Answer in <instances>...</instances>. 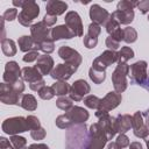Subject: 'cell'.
<instances>
[{"mask_svg": "<svg viewBox=\"0 0 149 149\" xmlns=\"http://www.w3.org/2000/svg\"><path fill=\"white\" fill-rule=\"evenodd\" d=\"M111 17H113L115 21L119 22V24H128L133 21L134 19V12L133 9H127V10H115L111 14Z\"/></svg>", "mask_w": 149, "mask_h": 149, "instance_id": "obj_18", "label": "cell"}, {"mask_svg": "<svg viewBox=\"0 0 149 149\" xmlns=\"http://www.w3.org/2000/svg\"><path fill=\"white\" fill-rule=\"evenodd\" d=\"M73 36V33L68 28V26H57L51 30V37L54 41L61 38H72Z\"/></svg>", "mask_w": 149, "mask_h": 149, "instance_id": "obj_22", "label": "cell"}, {"mask_svg": "<svg viewBox=\"0 0 149 149\" xmlns=\"http://www.w3.org/2000/svg\"><path fill=\"white\" fill-rule=\"evenodd\" d=\"M136 37H137V34L135 31L134 28L132 27H127L123 29V40L127 42V43H133L136 41Z\"/></svg>", "mask_w": 149, "mask_h": 149, "instance_id": "obj_29", "label": "cell"}, {"mask_svg": "<svg viewBox=\"0 0 149 149\" xmlns=\"http://www.w3.org/2000/svg\"><path fill=\"white\" fill-rule=\"evenodd\" d=\"M143 116H146V118H147V127L149 128V109H148L147 112H144V113H143Z\"/></svg>", "mask_w": 149, "mask_h": 149, "instance_id": "obj_52", "label": "cell"}, {"mask_svg": "<svg viewBox=\"0 0 149 149\" xmlns=\"http://www.w3.org/2000/svg\"><path fill=\"white\" fill-rule=\"evenodd\" d=\"M19 43V47H20V50L21 51H37V49H41L36 43L35 41L33 40L31 36H22L19 38L17 41Z\"/></svg>", "mask_w": 149, "mask_h": 149, "instance_id": "obj_21", "label": "cell"}, {"mask_svg": "<svg viewBox=\"0 0 149 149\" xmlns=\"http://www.w3.org/2000/svg\"><path fill=\"white\" fill-rule=\"evenodd\" d=\"M56 16L55 15H50V14H45L44 15V17H43V23L47 26V27H49V26H52L55 22H56Z\"/></svg>", "mask_w": 149, "mask_h": 149, "instance_id": "obj_44", "label": "cell"}, {"mask_svg": "<svg viewBox=\"0 0 149 149\" xmlns=\"http://www.w3.org/2000/svg\"><path fill=\"white\" fill-rule=\"evenodd\" d=\"M129 71V66L127 64H119L116 66V69L114 70L113 74H112V80H113V85L114 88L118 93H121L126 90L127 87V80L126 77L128 74Z\"/></svg>", "mask_w": 149, "mask_h": 149, "instance_id": "obj_3", "label": "cell"}, {"mask_svg": "<svg viewBox=\"0 0 149 149\" xmlns=\"http://www.w3.org/2000/svg\"><path fill=\"white\" fill-rule=\"evenodd\" d=\"M41 49H42L44 52H48V54L51 52V51H54V42H52L51 40H49V41L42 43V44H41Z\"/></svg>", "mask_w": 149, "mask_h": 149, "instance_id": "obj_43", "label": "cell"}, {"mask_svg": "<svg viewBox=\"0 0 149 149\" xmlns=\"http://www.w3.org/2000/svg\"><path fill=\"white\" fill-rule=\"evenodd\" d=\"M65 23L68 28L73 33L74 36H81L83 35V24L81 19L78 15L77 12H69L65 15Z\"/></svg>", "mask_w": 149, "mask_h": 149, "instance_id": "obj_9", "label": "cell"}, {"mask_svg": "<svg viewBox=\"0 0 149 149\" xmlns=\"http://www.w3.org/2000/svg\"><path fill=\"white\" fill-rule=\"evenodd\" d=\"M44 84H45V81H44L43 79H41V80L35 81V83H31L29 86H30V88H31L33 91H37V92H38V91H40L42 87H44V86H45Z\"/></svg>", "mask_w": 149, "mask_h": 149, "instance_id": "obj_46", "label": "cell"}, {"mask_svg": "<svg viewBox=\"0 0 149 149\" xmlns=\"http://www.w3.org/2000/svg\"><path fill=\"white\" fill-rule=\"evenodd\" d=\"M106 45L108 47V48H111V49H118L119 48V42L116 41V40H114L113 37H107V40H106Z\"/></svg>", "mask_w": 149, "mask_h": 149, "instance_id": "obj_47", "label": "cell"}, {"mask_svg": "<svg viewBox=\"0 0 149 149\" xmlns=\"http://www.w3.org/2000/svg\"><path fill=\"white\" fill-rule=\"evenodd\" d=\"M28 129H29V126L27 122V118H23V116L6 119L2 123V130L9 135H15V134L26 132Z\"/></svg>", "mask_w": 149, "mask_h": 149, "instance_id": "obj_1", "label": "cell"}, {"mask_svg": "<svg viewBox=\"0 0 149 149\" xmlns=\"http://www.w3.org/2000/svg\"><path fill=\"white\" fill-rule=\"evenodd\" d=\"M27 149H49L45 144H31L29 148Z\"/></svg>", "mask_w": 149, "mask_h": 149, "instance_id": "obj_49", "label": "cell"}, {"mask_svg": "<svg viewBox=\"0 0 149 149\" xmlns=\"http://www.w3.org/2000/svg\"><path fill=\"white\" fill-rule=\"evenodd\" d=\"M90 78L95 83V84H100L105 80V71L101 70H97L94 68L90 69Z\"/></svg>", "mask_w": 149, "mask_h": 149, "instance_id": "obj_28", "label": "cell"}, {"mask_svg": "<svg viewBox=\"0 0 149 149\" xmlns=\"http://www.w3.org/2000/svg\"><path fill=\"white\" fill-rule=\"evenodd\" d=\"M142 86H143L144 88H147V90L149 91V79H148V78H147V80H146V81H144V83L142 84Z\"/></svg>", "mask_w": 149, "mask_h": 149, "instance_id": "obj_53", "label": "cell"}, {"mask_svg": "<svg viewBox=\"0 0 149 149\" xmlns=\"http://www.w3.org/2000/svg\"><path fill=\"white\" fill-rule=\"evenodd\" d=\"M57 106L61 108V109H64V111H69L71 107H72V100L70 98H66V97H62L59 98L57 101H56Z\"/></svg>", "mask_w": 149, "mask_h": 149, "instance_id": "obj_32", "label": "cell"}, {"mask_svg": "<svg viewBox=\"0 0 149 149\" xmlns=\"http://www.w3.org/2000/svg\"><path fill=\"white\" fill-rule=\"evenodd\" d=\"M51 87L54 88L55 94H57V95H64V94H66V93H68V91H70L69 85H68L65 81H62V80H59V81L55 83Z\"/></svg>", "mask_w": 149, "mask_h": 149, "instance_id": "obj_27", "label": "cell"}, {"mask_svg": "<svg viewBox=\"0 0 149 149\" xmlns=\"http://www.w3.org/2000/svg\"><path fill=\"white\" fill-rule=\"evenodd\" d=\"M148 79H149V78H148Z\"/></svg>", "mask_w": 149, "mask_h": 149, "instance_id": "obj_56", "label": "cell"}, {"mask_svg": "<svg viewBox=\"0 0 149 149\" xmlns=\"http://www.w3.org/2000/svg\"><path fill=\"white\" fill-rule=\"evenodd\" d=\"M38 57H40V55H38L37 51H29L28 54H26L23 56V61L24 62H33V61L37 59Z\"/></svg>", "mask_w": 149, "mask_h": 149, "instance_id": "obj_42", "label": "cell"}, {"mask_svg": "<svg viewBox=\"0 0 149 149\" xmlns=\"http://www.w3.org/2000/svg\"><path fill=\"white\" fill-rule=\"evenodd\" d=\"M31 31V37L35 41V43L41 48V44L49 41V29L48 27L42 22H37L31 26L30 28Z\"/></svg>", "mask_w": 149, "mask_h": 149, "instance_id": "obj_8", "label": "cell"}, {"mask_svg": "<svg viewBox=\"0 0 149 149\" xmlns=\"http://www.w3.org/2000/svg\"><path fill=\"white\" fill-rule=\"evenodd\" d=\"M77 70V68L69 65V64H58L52 71H51V77L54 79H58L62 81H65L71 77V74Z\"/></svg>", "mask_w": 149, "mask_h": 149, "instance_id": "obj_15", "label": "cell"}, {"mask_svg": "<svg viewBox=\"0 0 149 149\" xmlns=\"http://www.w3.org/2000/svg\"><path fill=\"white\" fill-rule=\"evenodd\" d=\"M130 126H132V118L129 115H119L116 119H114L115 132L123 134L130 128Z\"/></svg>", "mask_w": 149, "mask_h": 149, "instance_id": "obj_20", "label": "cell"}, {"mask_svg": "<svg viewBox=\"0 0 149 149\" xmlns=\"http://www.w3.org/2000/svg\"><path fill=\"white\" fill-rule=\"evenodd\" d=\"M58 55H59L63 59H65V62H66L69 65H72V66H74V68H78V65H79L80 62H81L80 55H79L76 50L69 48L68 45H62V47L59 48V50H58Z\"/></svg>", "mask_w": 149, "mask_h": 149, "instance_id": "obj_10", "label": "cell"}, {"mask_svg": "<svg viewBox=\"0 0 149 149\" xmlns=\"http://www.w3.org/2000/svg\"><path fill=\"white\" fill-rule=\"evenodd\" d=\"M27 122H28V126H29V129H35V128H38L40 127V121L36 116L34 115H29L27 118Z\"/></svg>", "mask_w": 149, "mask_h": 149, "instance_id": "obj_40", "label": "cell"}, {"mask_svg": "<svg viewBox=\"0 0 149 149\" xmlns=\"http://www.w3.org/2000/svg\"><path fill=\"white\" fill-rule=\"evenodd\" d=\"M0 100L8 105H20V93H17L9 84L2 83L0 86Z\"/></svg>", "mask_w": 149, "mask_h": 149, "instance_id": "obj_5", "label": "cell"}, {"mask_svg": "<svg viewBox=\"0 0 149 149\" xmlns=\"http://www.w3.org/2000/svg\"><path fill=\"white\" fill-rule=\"evenodd\" d=\"M109 13L106 9L101 8L99 5H92L90 8V17L93 21V23H97L99 26L106 24L109 20Z\"/></svg>", "mask_w": 149, "mask_h": 149, "instance_id": "obj_12", "label": "cell"}, {"mask_svg": "<svg viewBox=\"0 0 149 149\" xmlns=\"http://www.w3.org/2000/svg\"><path fill=\"white\" fill-rule=\"evenodd\" d=\"M129 148H130V149H142V146H141L140 142H133Z\"/></svg>", "mask_w": 149, "mask_h": 149, "instance_id": "obj_50", "label": "cell"}, {"mask_svg": "<svg viewBox=\"0 0 149 149\" xmlns=\"http://www.w3.org/2000/svg\"><path fill=\"white\" fill-rule=\"evenodd\" d=\"M108 149H120V147L116 144V142L115 143H109L108 144Z\"/></svg>", "mask_w": 149, "mask_h": 149, "instance_id": "obj_51", "label": "cell"}, {"mask_svg": "<svg viewBox=\"0 0 149 149\" xmlns=\"http://www.w3.org/2000/svg\"><path fill=\"white\" fill-rule=\"evenodd\" d=\"M66 8H68V5L65 2H63V1H55V0L48 1L47 2V6H45L47 14L55 15V16L63 14Z\"/></svg>", "mask_w": 149, "mask_h": 149, "instance_id": "obj_19", "label": "cell"}, {"mask_svg": "<svg viewBox=\"0 0 149 149\" xmlns=\"http://www.w3.org/2000/svg\"><path fill=\"white\" fill-rule=\"evenodd\" d=\"M133 57H134V51L128 47H123L119 52L118 62H119V64H123V63H126L128 59H130Z\"/></svg>", "mask_w": 149, "mask_h": 149, "instance_id": "obj_26", "label": "cell"}, {"mask_svg": "<svg viewBox=\"0 0 149 149\" xmlns=\"http://www.w3.org/2000/svg\"><path fill=\"white\" fill-rule=\"evenodd\" d=\"M148 21H149V15H148Z\"/></svg>", "mask_w": 149, "mask_h": 149, "instance_id": "obj_55", "label": "cell"}, {"mask_svg": "<svg viewBox=\"0 0 149 149\" xmlns=\"http://www.w3.org/2000/svg\"><path fill=\"white\" fill-rule=\"evenodd\" d=\"M30 135H31V137H33L34 140H42V139L45 136V132H44L43 128L38 127V128L33 129V130L30 132Z\"/></svg>", "mask_w": 149, "mask_h": 149, "instance_id": "obj_38", "label": "cell"}, {"mask_svg": "<svg viewBox=\"0 0 149 149\" xmlns=\"http://www.w3.org/2000/svg\"><path fill=\"white\" fill-rule=\"evenodd\" d=\"M136 6L139 7V9L146 14L148 10H149V0H144V1H140V2H136Z\"/></svg>", "mask_w": 149, "mask_h": 149, "instance_id": "obj_45", "label": "cell"}, {"mask_svg": "<svg viewBox=\"0 0 149 149\" xmlns=\"http://www.w3.org/2000/svg\"><path fill=\"white\" fill-rule=\"evenodd\" d=\"M54 65V61L50 56L48 55H40V57L37 58V63H36V69L43 74H48Z\"/></svg>", "mask_w": 149, "mask_h": 149, "instance_id": "obj_17", "label": "cell"}, {"mask_svg": "<svg viewBox=\"0 0 149 149\" xmlns=\"http://www.w3.org/2000/svg\"><path fill=\"white\" fill-rule=\"evenodd\" d=\"M121 101V94L118 92H109L100 102V106L98 108V112L95 113V115L99 118L104 114H107L108 111L115 108Z\"/></svg>", "mask_w": 149, "mask_h": 149, "instance_id": "obj_4", "label": "cell"}, {"mask_svg": "<svg viewBox=\"0 0 149 149\" xmlns=\"http://www.w3.org/2000/svg\"><path fill=\"white\" fill-rule=\"evenodd\" d=\"M146 142H147V146H148V149H149V137H147V140H146Z\"/></svg>", "mask_w": 149, "mask_h": 149, "instance_id": "obj_54", "label": "cell"}, {"mask_svg": "<svg viewBox=\"0 0 149 149\" xmlns=\"http://www.w3.org/2000/svg\"><path fill=\"white\" fill-rule=\"evenodd\" d=\"M17 15V9L16 8H8L6 9V12L2 14V19L7 20V21H13Z\"/></svg>", "mask_w": 149, "mask_h": 149, "instance_id": "obj_37", "label": "cell"}, {"mask_svg": "<svg viewBox=\"0 0 149 149\" xmlns=\"http://www.w3.org/2000/svg\"><path fill=\"white\" fill-rule=\"evenodd\" d=\"M56 125H57L59 128H69V127L72 125V122H71L70 119L66 116V114H64V115H61V116H58V118L56 119Z\"/></svg>", "mask_w": 149, "mask_h": 149, "instance_id": "obj_36", "label": "cell"}, {"mask_svg": "<svg viewBox=\"0 0 149 149\" xmlns=\"http://www.w3.org/2000/svg\"><path fill=\"white\" fill-rule=\"evenodd\" d=\"M134 6H136V2H133V1H120L118 3V10L133 9Z\"/></svg>", "mask_w": 149, "mask_h": 149, "instance_id": "obj_39", "label": "cell"}, {"mask_svg": "<svg viewBox=\"0 0 149 149\" xmlns=\"http://www.w3.org/2000/svg\"><path fill=\"white\" fill-rule=\"evenodd\" d=\"M20 106H22L24 109L34 111L37 107V102L31 94H23L21 95V99H20Z\"/></svg>", "mask_w": 149, "mask_h": 149, "instance_id": "obj_24", "label": "cell"}, {"mask_svg": "<svg viewBox=\"0 0 149 149\" xmlns=\"http://www.w3.org/2000/svg\"><path fill=\"white\" fill-rule=\"evenodd\" d=\"M0 149H13L12 148V144L9 143V141L5 137H1L0 139Z\"/></svg>", "mask_w": 149, "mask_h": 149, "instance_id": "obj_48", "label": "cell"}, {"mask_svg": "<svg viewBox=\"0 0 149 149\" xmlns=\"http://www.w3.org/2000/svg\"><path fill=\"white\" fill-rule=\"evenodd\" d=\"M22 77H23L24 80H27L29 84H31V83H35L37 80H41L42 79V73L36 68L27 66V68L22 69Z\"/></svg>", "mask_w": 149, "mask_h": 149, "instance_id": "obj_23", "label": "cell"}, {"mask_svg": "<svg viewBox=\"0 0 149 149\" xmlns=\"http://www.w3.org/2000/svg\"><path fill=\"white\" fill-rule=\"evenodd\" d=\"M129 69L133 83L142 85L147 80V63L144 61H139L134 63Z\"/></svg>", "mask_w": 149, "mask_h": 149, "instance_id": "obj_6", "label": "cell"}, {"mask_svg": "<svg viewBox=\"0 0 149 149\" xmlns=\"http://www.w3.org/2000/svg\"><path fill=\"white\" fill-rule=\"evenodd\" d=\"M1 49H2V52L6 56H14L16 54L15 43H14L13 40H9V38L1 40Z\"/></svg>", "mask_w": 149, "mask_h": 149, "instance_id": "obj_25", "label": "cell"}, {"mask_svg": "<svg viewBox=\"0 0 149 149\" xmlns=\"http://www.w3.org/2000/svg\"><path fill=\"white\" fill-rule=\"evenodd\" d=\"M40 13V7L35 1H26L22 10L20 12L17 20L22 26H30L31 21L38 15Z\"/></svg>", "mask_w": 149, "mask_h": 149, "instance_id": "obj_2", "label": "cell"}, {"mask_svg": "<svg viewBox=\"0 0 149 149\" xmlns=\"http://www.w3.org/2000/svg\"><path fill=\"white\" fill-rule=\"evenodd\" d=\"M20 68L16 62H8L5 66V73H3V80L5 83H8L9 85L14 84L20 79Z\"/></svg>", "mask_w": 149, "mask_h": 149, "instance_id": "obj_14", "label": "cell"}, {"mask_svg": "<svg viewBox=\"0 0 149 149\" xmlns=\"http://www.w3.org/2000/svg\"><path fill=\"white\" fill-rule=\"evenodd\" d=\"M90 92V86L88 84L83 80V79H79L77 81L73 83V85L70 87V98L72 100H76V101H79L83 99V97L85 94H87Z\"/></svg>", "mask_w": 149, "mask_h": 149, "instance_id": "obj_11", "label": "cell"}, {"mask_svg": "<svg viewBox=\"0 0 149 149\" xmlns=\"http://www.w3.org/2000/svg\"><path fill=\"white\" fill-rule=\"evenodd\" d=\"M12 144L15 147V149H24L26 147V139L24 137H21V136H17V135H12Z\"/></svg>", "mask_w": 149, "mask_h": 149, "instance_id": "obj_33", "label": "cell"}, {"mask_svg": "<svg viewBox=\"0 0 149 149\" xmlns=\"http://www.w3.org/2000/svg\"><path fill=\"white\" fill-rule=\"evenodd\" d=\"M119 59V54H116L115 51H111V50H107L105 52H102L98 58L94 59L93 62V66L94 69L97 70H101V71H105V69L111 65L112 63L116 62Z\"/></svg>", "mask_w": 149, "mask_h": 149, "instance_id": "obj_7", "label": "cell"}, {"mask_svg": "<svg viewBox=\"0 0 149 149\" xmlns=\"http://www.w3.org/2000/svg\"><path fill=\"white\" fill-rule=\"evenodd\" d=\"M38 95H40L42 99H51V98L55 95V91H54L52 87L44 86V87H42V88L38 91Z\"/></svg>", "mask_w": 149, "mask_h": 149, "instance_id": "obj_34", "label": "cell"}, {"mask_svg": "<svg viewBox=\"0 0 149 149\" xmlns=\"http://www.w3.org/2000/svg\"><path fill=\"white\" fill-rule=\"evenodd\" d=\"M116 144L120 148H125V147L129 146V140H128V137L125 134H120L118 136V139H116Z\"/></svg>", "mask_w": 149, "mask_h": 149, "instance_id": "obj_41", "label": "cell"}, {"mask_svg": "<svg viewBox=\"0 0 149 149\" xmlns=\"http://www.w3.org/2000/svg\"><path fill=\"white\" fill-rule=\"evenodd\" d=\"M119 29H120V24H119V22L115 21L113 17L109 16V20H108L107 23H106V30H107V33L112 36V35H113L114 33H116Z\"/></svg>", "mask_w": 149, "mask_h": 149, "instance_id": "obj_31", "label": "cell"}, {"mask_svg": "<svg viewBox=\"0 0 149 149\" xmlns=\"http://www.w3.org/2000/svg\"><path fill=\"white\" fill-rule=\"evenodd\" d=\"M100 26L97 24V23H91L90 27H88V33H87V36L91 37V38H94V40H98V35L100 34Z\"/></svg>", "mask_w": 149, "mask_h": 149, "instance_id": "obj_35", "label": "cell"}, {"mask_svg": "<svg viewBox=\"0 0 149 149\" xmlns=\"http://www.w3.org/2000/svg\"><path fill=\"white\" fill-rule=\"evenodd\" d=\"M65 114H66V116L70 119V121L72 123H83L84 121H86L88 119L87 111L81 108V107H78V106L71 107Z\"/></svg>", "mask_w": 149, "mask_h": 149, "instance_id": "obj_16", "label": "cell"}, {"mask_svg": "<svg viewBox=\"0 0 149 149\" xmlns=\"http://www.w3.org/2000/svg\"><path fill=\"white\" fill-rule=\"evenodd\" d=\"M100 102H101V100L95 95H88L84 99V104L90 108H97L98 109L100 106Z\"/></svg>", "mask_w": 149, "mask_h": 149, "instance_id": "obj_30", "label": "cell"}, {"mask_svg": "<svg viewBox=\"0 0 149 149\" xmlns=\"http://www.w3.org/2000/svg\"><path fill=\"white\" fill-rule=\"evenodd\" d=\"M132 127L134 129V134L137 137L146 139L149 135V128L147 127V125H144L143 119H142V114L140 112H136L134 114V116L132 118Z\"/></svg>", "mask_w": 149, "mask_h": 149, "instance_id": "obj_13", "label": "cell"}]
</instances>
